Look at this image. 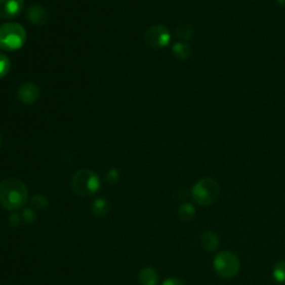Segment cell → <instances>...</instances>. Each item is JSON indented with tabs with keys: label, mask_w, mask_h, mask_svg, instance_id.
Masks as SVG:
<instances>
[{
	"label": "cell",
	"mask_w": 285,
	"mask_h": 285,
	"mask_svg": "<svg viewBox=\"0 0 285 285\" xmlns=\"http://www.w3.org/2000/svg\"><path fill=\"white\" fill-rule=\"evenodd\" d=\"M28 200V188L19 178H6L0 183V204L9 211L25 206Z\"/></svg>",
	"instance_id": "obj_1"
},
{
	"label": "cell",
	"mask_w": 285,
	"mask_h": 285,
	"mask_svg": "<svg viewBox=\"0 0 285 285\" xmlns=\"http://www.w3.org/2000/svg\"><path fill=\"white\" fill-rule=\"evenodd\" d=\"M70 186L72 192L80 197H86L97 193L100 188V180L96 173L83 169L76 172L71 178Z\"/></svg>",
	"instance_id": "obj_2"
},
{
	"label": "cell",
	"mask_w": 285,
	"mask_h": 285,
	"mask_svg": "<svg viewBox=\"0 0 285 285\" xmlns=\"http://www.w3.org/2000/svg\"><path fill=\"white\" fill-rule=\"evenodd\" d=\"M26 29L17 22H6L0 26V48L7 52L18 50L25 45Z\"/></svg>",
	"instance_id": "obj_3"
},
{
	"label": "cell",
	"mask_w": 285,
	"mask_h": 285,
	"mask_svg": "<svg viewBox=\"0 0 285 285\" xmlns=\"http://www.w3.org/2000/svg\"><path fill=\"white\" fill-rule=\"evenodd\" d=\"M221 188L219 183L213 178H202L195 184L192 189V195L195 202L202 206L214 204L220 197Z\"/></svg>",
	"instance_id": "obj_4"
},
{
	"label": "cell",
	"mask_w": 285,
	"mask_h": 285,
	"mask_svg": "<svg viewBox=\"0 0 285 285\" xmlns=\"http://www.w3.org/2000/svg\"><path fill=\"white\" fill-rule=\"evenodd\" d=\"M241 264H239V260L237 256L232 253L224 251L216 255L214 260V269L217 272V274L224 278H231L235 276Z\"/></svg>",
	"instance_id": "obj_5"
},
{
	"label": "cell",
	"mask_w": 285,
	"mask_h": 285,
	"mask_svg": "<svg viewBox=\"0 0 285 285\" xmlns=\"http://www.w3.org/2000/svg\"><path fill=\"white\" fill-rule=\"evenodd\" d=\"M145 42L149 47L154 49H161L169 46L171 42V33L166 27L156 25L148 28L144 36Z\"/></svg>",
	"instance_id": "obj_6"
},
{
	"label": "cell",
	"mask_w": 285,
	"mask_h": 285,
	"mask_svg": "<svg viewBox=\"0 0 285 285\" xmlns=\"http://www.w3.org/2000/svg\"><path fill=\"white\" fill-rule=\"evenodd\" d=\"M17 97L22 104L32 105L40 97V89L35 83H26L19 87Z\"/></svg>",
	"instance_id": "obj_7"
},
{
	"label": "cell",
	"mask_w": 285,
	"mask_h": 285,
	"mask_svg": "<svg viewBox=\"0 0 285 285\" xmlns=\"http://www.w3.org/2000/svg\"><path fill=\"white\" fill-rule=\"evenodd\" d=\"M24 8V0H0V19H13Z\"/></svg>",
	"instance_id": "obj_8"
},
{
	"label": "cell",
	"mask_w": 285,
	"mask_h": 285,
	"mask_svg": "<svg viewBox=\"0 0 285 285\" xmlns=\"http://www.w3.org/2000/svg\"><path fill=\"white\" fill-rule=\"evenodd\" d=\"M27 19L32 25L36 26H44L46 25L49 20V13L47 9L43 7L42 5L35 4L30 6L27 10Z\"/></svg>",
	"instance_id": "obj_9"
},
{
	"label": "cell",
	"mask_w": 285,
	"mask_h": 285,
	"mask_svg": "<svg viewBox=\"0 0 285 285\" xmlns=\"http://www.w3.org/2000/svg\"><path fill=\"white\" fill-rule=\"evenodd\" d=\"M138 281L142 285H157L158 274L153 267H144L139 272Z\"/></svg>",
	"instance_id": "obj_10"
},
{
	"label": "cell",
	"mask_w": 285,
	"mask_h": 285,
	"mask_svg": "<svg viewBox=\"0 0 285 285\" xmlns=\"http://www.w3.org/2000/svg\"><path fill=\"white\" fill-rule=\"evenodd\" d=\"M202 245L206 251L213 252L219 247V237L213 232H206L202 235Z\"/></svg>",
	"instance_id": "obj_11"
},
{
	"label": "cell",
	"mask_w": 285,
	"mask_h": 285,
	"mask_svg": "<svg viewBox=\"0 0 285 285\" xmlns=\"http://www.w3.org/2000/svg\"><path fill=\"white\" fill-rule=\"evenodd\" d=\"M92 211L93 214L97 217H103L107 215L109 212V204L105 198H97L94 200L92 205Z\"/></svg>",
	"instance_id": "obj_12"
},
{
	"label": "cell",
	"mask_w": 285,
	"mask_h": 285,
	"mask_svg": "<svg viewBox=\"0 0 285 285\" xmlns=\"http://www.w3.org/2000/svg\"><path fill=\"white\" fill-rule=\"evenodd\" d=\"M173 54H174L178 59H187L192 54V49L186 43H176L173 46Z\"/></svg>",
	"instance_id": "obj_13"
},
{
	"label": "cell",
	"mask_w": 285,
	"mask_h": 285,
	"mask_svg": "<svg viewBox=\"0 0 285 285\" xmlns=\"http://www.w3.org/2000/svg\"><path fill=\"white\" fill-rule=\"evenodd\" d=\"M194 35V29L188 24H180L175 29V36L181 40H188Z\"/></svg>",
	"instance_id": "obj_14"
},
{
	"label": "cell",
	"mask_w": 285,
	"mask_h": 285,
	"mask_svg": "<svg viewBox=\"0 0 285 285\" xmlns=\"http://www.w3.org/2000/svg\"><path fill=\"white\" fill-rule=\"evenodd\" d=\"M195 215V209L192 204H183L178 210V216L183 222H189Z\"/></svg>",
	"instance_id": "obj_15"
},
{
	"label": "cell",
	"mask_w": 285,
	"mask_h": 285,
	"mask_svg": "<svg viewBox=\"0 0 285 285\" xmlns=\"http://www.w3.org/2000/svg\"><path fill=\"white\" fill-rule=\"evenodd\" d=\"M10 67H11V63L9 58L6 55L0 53V79L8 75Z\"/></svg>",
	"instance_id": "obj_16"
},
{
	"label": "cell",
	"mask_w": 285,
	"mask_h": 285,
	"mask_svg": "<svg viewBox=\"0 0 285 285\" xmlns=\"http://www.w3.org/2000/svg\"><path fill=\"white\" fill-rule=\"evenodd\" d=\"M274 277L275 280L285 283V261L278 262V263L274 267Z\"/></svg>",
	"instance_id": "obj_17"
},
{
	"label": "cell",
	"mask_w": 285,
	"mask_h": 285,
	"mask_svg": "<svg viewBox=\"0 0 285 285\" xmlns=\"http://www.w3.org/2000/svg\"><path fill=\"white\" fill-rule=\"evenodd\" d=\"M31 204L33 208L38 210H44L48 206V199L44 196V195H35L31 198Z\"/></svg>",
	"instance_id": "obj_18"
},
{
	"label": "cell",
	"mask_w": 285,
	"mask_h": 285,
	"mask_svg": "<svg viewBox=\"0 0 285 285\" xmlns=\"http://www.w3.org/2000/svg\"><path fill=\"white\" fill-rule=\"evenodd\" d=\"M36 219H37L36 213L31 209H27L22 212V220H24L27 224H33Z\"/></svg>",
	"instance_id": "obj_19"
},
{
	"label": "cell",
	"mask_w": 285,
	"mask_h": 285,
	"mask_svg": "<svg viewBox=\"0 0 285 285\" xmlns=\"http://www.w3.org/2000/svg\"><path fill=\"white\" fill-rule=\"evenodd\" d=\"M106 178H107L108 183H116L117 181H118V178H119V173H118V171H117V170L111 169L107 173V175H106Z\"/></svg>",
	"instance_id": "obj_20"
},
{
	"label": "cell",
	"mask_w": 285,
	"mask_h": 285,
	"mask_svg": "<svg viewBox=\"0 0 285 285\" xmlns=\"http://www.w3.org/2000/svg\"><path fill=\"white\" fill-rule=\"evenodd\" d=\"M163 285H185L181 280L178 278H167V280L163 283Z\"/></svg>",
	"instance_id": "obj_21"
},
{
	"label": "cell",
	"mask_w": 285,
	"mask_h": 285,
	"mask_svg": "<svg viewBox=\"0 0 285 285\" xmlns=\"http://www.w3.org/2000/svg\"><path fill=\"white\" fill-rule=\"evenodd\" d=\"M9 222L11 223V225H14V226L18 225V224H19V222H20V217H19V215H18V214H17V213L11 214Z\"/></svg>",
	"instance_id": "obj_22"
},
{
	"label": "cell",
	"mask_w": 285,
	"mask_h": 285,
	"mask_svg": "<svg viewBox=\"0 0 285 285\" xmlns=\"http://www.w3.org/2000/svg\"><path fill=\"white\" fill-rule=\"evenodd\" d=\"M2 145H3V137L0 135V147H2Z\"/></svg>",
	"instance_id": "obj_23"
}]
</instances>
